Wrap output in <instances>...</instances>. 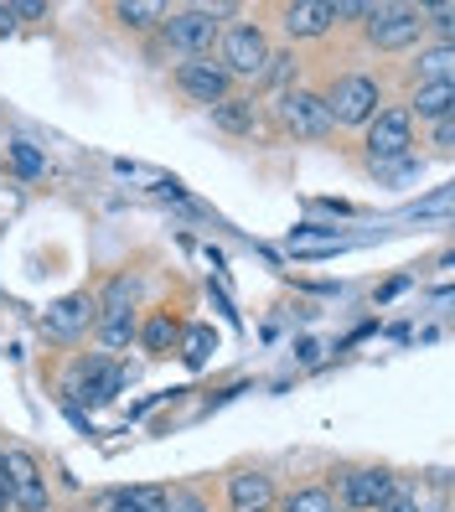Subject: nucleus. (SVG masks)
Masks as SVG:
<instances>
[{"instance_id": "f257e3e1", "label": "nucleus", "mask_w": 455, "mask_h": 512, "mask_svg": "<svg viewBox=\"0 0 455 512\" xmlns=\"http://www.w3.org/2000/svg\"><path fill=\"white\" fill-rule=\"evenodd\" d=\"M378 78H368V73H347V78H337L321 94V104H326V114H331V125H368V119L378 114Z\"/></svg>"}, {"instance_id": "f03ea898", "label": "nucleus", "mask_w": 455, "mask_h": 512, "mask_svg": "<svg viewBox=\"0 0 455 512\" xmlns=\"http://www.w3.org/2000/svg\"><path fill=\"white\" fill-rule=\"evenodd\" d=\"M368 161L373 166L414 161V119L404 109H378L368 119Z\"/></svg>"}, {"instance_id": "7ed1b4c3", "label": "nucleus", "mask_w": 455, "mask_h": 512, "mask_svg": "<svg viewBox=\"0 0 455 512\" xmlns=\"http://www.w3.org/2000/svg\"><path fill=\"white\" fill-rule=\"evenodd\" d=\"M419 32H424V11L419 6H373L368 11V42L383 47V52L414 47Z\"/></svg>"}, {"instance_id": "20e7f679", "label": "nucleus", "mask_w": 455, "mask_h": 512, "mask_svg": "<svg viewBox=\"0 0 455 512\" xmlns=\"http://www.w3.org/2000/svg\"><path fill=\"white\" fill-rule=\"evenodd\" d=\"M119 388H125V368H119L114 357H88V363L78 368V378L68 383V404L99 409V404L119 399Z\"/></svg>"}, {"instance_id": "39448f33", "label": "nucleus", "mask_w": 455, "mask_h": 512, "mask_svg": "<svg viewBox=\"0 0 455 512\" xmlns=\"http://www.w3.org/2000/svg\"><path fill=\"white\" fill-rule=\"evenodd\" d=\"M6 492H11V507L21 512H47V476L37 466L32 450H6Z\"/></svg>"}, {"instance_id": "423d86ee", "label": "nucleus", "mask_w": 455, "mask_h": 512, "mask_svg": "<svg viewBox=\"0 0 455 512\" xmlns=\"http://www.w3.org/2000/svg\"><path fill=\"white\" fill-rule=\"evenodd\" d=\"M269 68V42L259 26H233V32L223 37V73L228 78H264Z\"/></svg>"}, {"instance_id": "0eeeda50", "label": "nucleus", "mask_w": 455, "mask_h": 512, "mask_svg": "<svg viewBox=\"0 0 455 512\" xmlns=\"http://www.w3.org/2000/svg\"><path fill=\"white\" fill-rule=\"evenodd\" d=\"M94 321H99V300L94 295H63V300H52V306L42 311V331L52 342H78Z\"/></svg>"}, {"instance_id": "6e6552de", "label": "nucleus", "mask_w": 455, "mask_h": 512, "mask_svg": "<svg viewBox=\"0 0 455 512\" xmlns=\"http://www.w3.org/2000/svg\"><path fill=\"white\" fill-rule=\"evenodd\" d=\"M166 42L176 52H187V57H202L212 52V42H218V16H212L207 6L197 11H171L166 16Z\"/></svg>"}, {"instance_id": "1a4fd4ad", "label": "nucleus", "mask_w": 455, "mask_h": 512, "mask_svg": "<svg viewBox=\"0 0 455 512\" xmlns=\"http://www.w3.org/2000/svg\"><path fill=\"white\" fill-rule=\"evenodd\" d=\"M176 88L212 109V104H223V99H228L233 78L223 73V63H202V57H192V63H181V68H176Z\"/></svg>"}, {"instance_id": "9d476101", "label": "nucleus", "mask_w": 455, "mask_h": 512, "mask_svg": "<svg viewBox=\"0 0 455 512\" xmlns=\"http://www.w3.org/2000/svg\"><path fill=\"white\" fill-rule=\"evenodd\" d=\"M285 125L295 130V135H306V140H326L331 130V114H326V104H321V94H300V88H290L285 94Z\"/></svg>"}, {"instance_id": "9b49d317", "label": "nucleus", "mask_w": 455, "mask_h": 512, "mask_svg": "<svg viewBox=\"0 0 455 512\" xmlns=\"http://www.w3.org/2000/svg\"><path fill=\"white\" fill-rule=\"evenodd\" d=\"M393 497V476L388 471H347L342 476V502H347V512H378L383 502Z\"/></svg>"}, {"instance_id": "f8f14e48", "label": "nucleus", "mask_w": 455, "mask_h": 512, "mask_svg": "<svg viewBox=\"0 0 455 512\" xmlns=\"http://www.w3.org/2000/svg\"><path fill=\"white\" fill-rule=\"evenodd\" d=\"M228 502H233V512H269L275 507V487L259 471H238V476H228Z\"/></svg>"}, {"instance_id": "ddd939ff", "label": "nucleus", "mask_w": 455, "mask_h": 512, "mask_svg": "<svg viewBox=\"0 0 455 512\" xmlns=\"http://www.w3.org/2000/svg\"><path fill=\"white\" fill-rule=\"evenodd\" d=\"M450 104H455V78L450 83H419V94H414V104L404 114L409 119L419 114V119H435L440 125V119H450Z\"/></svg>"}, {"instance_id": "4468645a", "label": "nucleus", "mask_w": 455, "mask_h": 512, "mask_svg": "<svg viewBox=\"0 0 455 512\" xmlns=\"http://www.w3.org/2000/svg\"><path fill=\"white\" fill-rule=\"evenodd\" d=\"M326 26H331V6H321V0L285 6V32H290V37H321Z\"/></svg>"}, {"instance_id": "2eb2a0df", "label": "nucleus", "mask_w": 455, "mask_h": 512, "mask_svg": "<svg viewBox=\"0 0 455 512\" xmlns=\"http://www.w3.org/2000/svg\"><path fill=\"white\" fill-rule=\"evenodd\" d=\"M140 300V275H114L104 285V300H99V316H130Z\"/></svg>"}, {"instance_id": "dca6fc26", "label": "nucleus", "mask_w": 455, "mask_h": 512, "mask_svg": "<svg viewBox=\"0 0 455 512\" xmlns=\"http://www.w3.org/2000/svg\"><path fill=\"white\" fill-rule=\"evenodd\" d=\"M212 125L228 130V135H249L254 130V99H223V104H212Z\"/></svg>"}, {"instance_id": "f3484780", "label": "nucleus", "mask_w": 455, "mask_h": 512, "mask_svg": "<svg viewBox=\"0 0 455 512\" xmlns=\"http://www.w3.org/2000/svg\"><path fill=\"white\" fill-rule=\"evenodd\" d=\"M342 244H347V238H342L337 228H311V223H306V228L290 233V249H295V254H337Z\"/></svg>"}, {"instance_id": "a211bd4d", "label": "nucleus", "mask_w": 455, "mask_h": 512, "mask_svg": "<svg viewBox=\"0 0 455 512\" xmlns=\"http://www.w3.org/2000/svg\"><path fill=\"white\" fill-rule=\"evenodd\" d=\"M140 342H145V352L166 357V352H171V347L181 342V326H176V316H171V311L150 316V321H145V331H140Z\"/></svg>"}, {"instance_id": "6ab92c4d", "label": "nucleus", "mask_w": 455, "mask_h": 512, "mask_svg": "<svg viewBox=\"0 0 455 512\" xmlns=\"http://www.w3.org/2000/svg\"><path fill=\"white\" fill-rule=\"evenodd\" d=\"M212 352H218L212 326H187V331H181V363H187V368H207Z\"/></svg>"}, {"instance_id": "aec40b11", "label": "nucleus", "mask_w": 455, "mask_h": 512, "mask_svg": "<svg viewBox=\"0 0 455 512\" xmlns=\"http://www.w3.org/2000/svg\"><path fill=\"white\" fill-rule=\"evenodd\" d=\"M94 331H99V342H104L109 352H119V347L135 342V316H99Z\"/></svg>"}, {"instance_id": "412c9836", "label": "nucleus", "mask_w": 455, "mask_h": 512, "mask_svg": "<svg viewBox=\"0 0 455 512\" xmlns=\"http://www.w3.org/2000/svg\"><path fill=\"white\" fill-rule=\"evenodd\" d=\"M419 73H424V83H450V73H455V52H450V42H440V47H430L419 57Z\"/></svg>"}, {"instance_id": "4be33fe9", "label": "nucleus", "mask_w": 455, "mask_h": 512, "mask_svg": "<svg viewBox=\"0 0 455 512\" xmlns=\"http://www.w3.org/2000/svg\"><path fill=\"white\" fill-rule=\"evenodd\" d=\"M114 16L140 32V26H156V21H166V6H156V0H125V6H119Z\"/></svg>"}, {"instance_id": "5701e85b", "label": "nucleus", "mask_w": 455, "mask_h": 512, "mask_svg": "<svg viewBox=\"0 0 455 512\" xmlns=\"http://www.w3.org/2000/svg\"><path fill=\"white\" fill-rule=\"evenodd\" d=\"M280 512H337V507H331V492L326 487H306V492H290L280 502Z\"/></svg>"}, {"instance_id": "b1692460", "label": "nucleus", "mask_w": 455, "mask_h": 512, "mask_svg": "<svg viewBox=\"0 0 455 512\" xmlns=\"http://www.w3.org/2000/svg\"><path fill=\"white\" fill-rule=\"evenodd\" d=\"M119 502L135 507V512H166V487H125Z\"/></svg>"}, {"instance_id": "393cba45", "label": "nucleus", "mask_w": 455, "mask_h": 512, "mask_svg": "<svg viewBox=\"0 0 455 512\" xmlns=\"http://www.w3.org/2000/svg\"><path fill=\"white\" fill-rule=\"evenodd\" d=\"M11 166H16L21 176H42V171H47L42 150H37L32 140H11Z\"/></svg>"}, {"instance_id": "a878e982", "label": "nucleus", "mask_w": 455, "mask_h": 512, "mask_svg": "<svg viewBox=\"0 0 455 512\" xmlns=\"http://www.w3.org/2000/svg\"><path fill=\"white\" fill-rule=\"evenodd\" d=\"M114 171L125 176V182H150V187H161V192H171L176 182L166 171H156V166H135V161H114Z\"/></svg>"}, {"instance_id": "bb28decb", "label": "nucleus", "mask_w": 455, "mask_h": 512, "mask_svg": "<svg viewBox=\"0 0 455 512\" xmlns=\"http://www.w3.org/2000/svg\"><path fill=\"white\" fill-rule=\"evenodd\" d=\"M409 218H440V223H445V218H450V187H435L424 202H414Z\"/></svg>"}, {"instance_id": "cd10ccee", "label": "nucleus", "mask_w": 455, "mask_h": 512, "mask_svg": "<svg viewBox=\"0 0 455 512\" xmlns=\"http://www.w3.org/2000/svg\"><path fill=\"white\" fill-rule=\"evenodd\" d=\"M166 512H207V502L187 487H176V492H166Z\"/></svg>"}, {"instance_id": "c85d7f7f", "label": "nucleus", "mask_w": 455, "mask_h": 512, "mask_svg": "<svg viewBox=\"0 0 455 512\" xmlns=\"http://www.w3.org/2000/svg\"><path fill=\"white\" fill-rule=\"evenodd\" d=\"M424 26H435L440 37H450V26H455V6H450V0H440V6H430V11H424Z\"/></svg>"}, {"instance_id": "c756f323", "label": "nucleus", "mask_w": 455, "mask_h": 512, "mask_svg": "<svg viewBox=\"0 0 455 512\" xmlns=\"http://www.w3.org/2000/svg\"><path fill=\"white\" fill-rule=\"evenodd\" d=\"M373 6H362V0H337L331 6V21H352V16H368Z\"/></svg>"}, {"instance_id": "7c9ffc66", "label": "nucleus", "mask_w": 455, "mask_h": 512, "mask_svg": "<svg viewBox=\"0 0 455 512\" xmlns=\"http://www.w3.org/2000/svg\"><path fill=\"white\" fill-rule=\"evenodd\" d=\"M378 512H419V502H414L409 492H399V487H393V497H388Z\"/></svg>"}, {"instance_id": "2f4dec72", "label": "nucleus", "mask_w": 455, "mask_h": 512, "mask_svg": "<svg viewBox=\"0 0 455 512\" xmlns=\"http://www.w3.org/2000/svg\"><path fill=\"white\" fill-rule=\"evenodd\" d=\"M435 145L450 156V145H455V125H450V119H440V135H435Z\"/></svg>"}, {"instance_id": "473e14b6", "label": "nucleus", "mask_w": 455, "mask_h": 512, "mask_svg": "<svg viewBox=\"0 0 455 512\" xmlns=\"http://www.w3.org/2000/svg\"><path fill=\"white\" fill-rule=\"evenodd\" d=\"M16 16H47V6H42V0H21V6H11Z\"/></svg>"}, {"instance_id": "72a5a7b5", "label": "nucleus", "mask_w": 455, "mask_h": 512, "mask_svg": "<svg viewBox=\"0 0 455 512\" xmlns=\"http://www.w3.org/2000/svg\"><path fill=\"white\" fill-rule=\"evenodd\" d=\"M11 26H16V11H11V6H0V37H6Z\"/></svg>"}, {"instance_id": "f704fd0d", "label": "nucleus", "mask_w": 455, "mask_h": 512, "mask_svg": "<svg viewBox=\"0 0 455 512\" xmlns=\"http://www.w3.org/2000/svg\"><path fill=\"white\" fill-rule=\"evenodd\" d=\"M11 507V492H6V461H0V512Z\"/></svg>"}, {"instance_id": "c9c22d12", "label": "nucleus", "mask_w": 455, "mask_h": 512, "mask_svg": "<svg viewBox=\"0 0 455 512\" xmlns=\"http://www.w3.org/2000/svg\"><path fill=\"white\" fill-rule=\"evenodd\" d=\"M104 512H135V507H125V502H119V497H114V502H109Z\"/></svg>"}]
</instances>
